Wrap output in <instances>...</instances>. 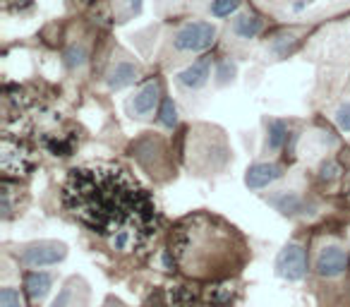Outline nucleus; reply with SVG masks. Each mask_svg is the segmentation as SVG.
I'll return each mask as SVG.
<instances>
[{
  "label": "nucleus",
  "mask_w": 350,
  "mask_h": 307,
  "mask_svg": "<svg viewBox=\"0 0 350 307\" xmlns=\"http://www.w3.org/2000/svg\"><path fill=\"white\" fill-rule=\"evenodd\" d=\"M159 98H161V82L159 79H151L144 87L137 89L135 96L127 101V111H130L132 118H146L156 108Z\"/></svg>",
  "instance_id": "nucleus-7"
},
{
  "label": "nucleus",
  "mask_w": 350,
  "mask_h": 307,
  "mask_svg": "<svg viewBox=\"0 0 350 307\" xmlns=\"http://www.w3.org/2000/svg\"><path fill=\"white\" fill-rule=\"evenodd\" d=\"M350 264L348 250L340 248V245H324L317 254L314 269L321 278H338L340 273H345Z\"/></svg>",
  "instance_id": "nucleus-6"
},
{
  "label": "nucleus",
  "mask_w": 350,
  "mask_h": 307,
  "mask_svg": "<svg viewBox=\"0 0 350 307\" xmlns=\"http://www.w3.org/2000/svg\"><path fill=\"white\" fill-rule=\"evenodd\" d=\"M293 10H295V12L305 10V3H295V5H293Z\"/></svg>",
  "instance_id": "nucleus-27"
},
{
  "label": "nucleus",
  "mask_w": 350,
  "mask_h": 307,
  "mask_svg": "<svg viewBox=\"0 0 350 307\" xmlns=\"http://www.w3.org/2000/svg\"><path fill=\"white\" fill-rule=\"evenodd\" d=\"M216 41V27L211 22H190L173 36V46L183 53H202Z\"/></svg>",
  "instance_id": "nucleus-3"
},
{
  "label": "nucleus",
  "mask_w": 350,
  "mask_h": 307,
  "mask_svg": "<svg viewBox=\"0 0 350 307\" xmlns=\"http://www.w3.org/2000/svg\"><path fill=\"white\" fill-rule=\"evenodd\" d=\"M63 206L120 254L146 250L161 226L151 192L125 168L111 163L70 171L63 185Z\"/></svg>",
  "instance_id": "nucleus-1"
},
{
  "label": "nucleus",
  "mask_w": 350,
  "mask_h": 307,
  "mask_svg": "<svg viewBox=\"0 0 350 307\" xmlns=\"http://www.w3.org/2000/svg\"><path fill=\"white\" fill-rule=\"evenodd\" d=\"M211 77V60L209 58H202L197 63H192L190 68L180 70V72L175 75V82L180 84L183 89H190V92H197L202 89Z\"/></svg>",
  "instance_id": "nucleus-9"
},
{
  "label": "nucleus",
  "mask_w": 350,
  "mask_h": 307,
  "mask_svg": "<svg viewBox=\"0 0 350 307\" xmlns=\"http://www.w3.org/2000/svg\"><path fill=\"white\" fill-rule=\"evenodd\" d=\"M127 8H130L132 12H139L142 10V0H127Z\"/></svg>",
  "instance_id": "nucleus-26"
},
{
  "label": "nucleus",
  "mask_w": 350,
  "mask_h": 307,
  "mask_svg": "<svg viewBox=\"0 0 350 307\" xmlns=\"http://www.w3.org/2000/svg\"><path fill=\"white\" fill-rule=\"evenodd\" d=\"M276 273L283 281L297 283L307 273V254L300 243H288L276 257Z\"/></svg>",
  "instance_id": "nucleus-4"
},
{
  "label": "nucleus",
  "mask_w": 350,
  "mask_h": 307,
  "mask_svg": "<svg viewBox=\"0 0 350 307\" xmlns=\"http://www.w3.org/2000/svg\"><path fill=\"white\" fill-rule=\"evenodd\" d=\"M31 5V0H5L8 10H27Z\"/></svg>",
  "instance_id": "nucleus-24"
},
{
  "label": "nucleus",
  "mask_w": 350,
  "mask_h": 307,
  "mask_svg": "<svg viewBox=\"0 0 350 307\" xmlns=\"http://www.w3.org/2000/svg\"><path fill=\"white\" fill-rule=\"evenodd\" d=\"M293 49H295V36H291V34H288V36H278V39L271 44V51L276 55H281V58L291 53Z\"/></svg>",
  "instance_id": "nucleus-21"
},
{
  "label": "nucleus",
  "mask_w": 350,
  "mask_h": 307,
  "mask_svg": "<svg viewBox=\"0 0 350 307\" xmlns=\"http://www.w3.org/2000/svg\"><path fill=\"white\" fill-rule=\"evenodd\" d=\"M240 0H214L211 3V12L214 17H230L235 10H238Z\"/></svg>",
  "instance_id": "nucleus-19"
},
{
  "label": "nucleus",
  "mask_w": 350,
  "mask_h": 307,
  "mask_svg": "<svg viewBox=\"0 0 350 307\" xmlns=\"http://www.w3.org/2000/svg\"><path fill=\"white\" fill-rule=\"evenodd\" d=\"M51 286H53V276L46 271H29L25 276V291L29 295V300L34 302H41L46 295L51 293Z\"/></svg>",
  "instance_id": "nucleus-10"
},
{
  "label": "nucleus",
  "mask_w": 350,
  "mask_h": 307,
  "mask_svg": "<svg viewBox=\"0 0 350 307\" xmlns=\"http://www.w3.org/2000/svg\"><path fill=\"white\" fill-rule=\"evenodd\" d=\"M68 257V248L63 243H53V240H44V243H34L27 245L22 250L20 259L22 264L31 269H44V267H53V264L63 262Z\"/></svg>",
  "instance_id": "nucleus-5"
},
{
  "label": "nucleus",
  "mask_w": 350,
  "mask_h": 307,
  "mask_svg": "<svg viewBox=\"0 0 350 307\" xmlns=\"http://www.w3.org/2000/svg\"><path fill=\"white\" fill-rule=\"evenodd\" d=\"M283 178V166L278 163H252L245 171V185L250 190H264Z\"/></svg>",
  "instance_id": "nucleus-8"
},
{
  "label": "nucleus",
  "mask_w": 350,
  "mask_h": 307,
  "mask_svg": "<svg viewBox=\"0 0 350 307\" xmlns=\"http://www.w3.org/2000/svg\"><path fill=\"white\" fill-rule=\"evenodd\" d=\"M334 120H336V125H338L343 132H350V101L340 103V106L336 108Z\"/></svg>",
  "instance_id": "nucleus-22"
},
{
  "label": "nucleus",
  "mask_w": 350,
  "mask_h": 307,
  "mask_svg": "<svg viewBox=\"0 0 350 307\" xmlns=\"http://www.w3.org/2000/svg\"><path fill=\"white\" fill-rule=\"evenodd\" d=\"M235 72H238V65H235L233 60H221L219 68H216V82H219V84L233 82Z\"/></svg>",
  "instance_id": "nucleus-18"
},
{
  "label": "nucleus",
  "mask_w": 350,
  "mask_h": 307,
  "mask_svg": "<svg viewBox=\"0 0 350 307\" xmlns=\"http://www.w3.org/2000/svg\"><path fill=\"white\" fill-rule=\"evenodd\" d=\"M68 302H70V288H63V293L55 297L51 307H68Z\"/></svg>",
  "instance_id": "nucleus-25"
},
{
  "label": "nucleus",
  "mask_w": 350,
  "mask_h": 307,
  "mask_svg": "<svg viewBox=\"0 0 350 307\" xmlns=\"http://www.w3.org/2000/svg\"><path fill=\"white\" fill-rule=\"evenodd\" d=\"M137 75H139L137 65L135 63H127V60H122V63H118L116 68H113L111 72H108L106 84H108V89L118 92V89H125V87H130V84H135Z\"/></svg>",
  "instance_id": "nucleus-11"
},
{
  "label": "nucleus",
  "mask_w": 350,
  "mask_h": 307,
  "mask_svg": "<svg viewBox=\"0 0 350 307\" xmlns=\"http://www.w3.org/2000/svg\"><path fill=\"white\" fill-rule=\"evenodd\" d=\"M79 3H92V0H79Z\"/></svg>",
  "instance_id": "nucleus-28"
},
{
  "label": "nucleus",
  "mask_w": 350,
  "mask_h": 307,
  "mask_svg": "<svg viewBox=\"0 0 350 307\" xmlns=\"http://www.w3.org/2000/svg\"><path fill=\"white\" fill-rule=\"evenodd\" d=\"M0 168H3L5 178H25L34 168L29 149L12 132H5L3 142H0Z\"/></svg>",
  "instance_id": "nucleus-2"
},
{
  "label": "nucleus",
  "mask_w": 350,
  "mask_h": 307,
  "mask_svg": "<svg viewBox=\"0 0 350 307\" xmlns=\"http://www.w3.org/2000/svg\"><path fill=\"white\" fill-rule=\"evenodd\" d=\"M269 204L276 211H281L283 216H295L305 209V202H302V197L295 195V192H278V195L269 197Z\"/></svg>",
  "instance_id": "nucleus-12"
},
{
  "label": "nucleus",
  "mask_w": 350,
  "mask_h": 307,
  "mask_svg": "<svg viewBox=\"0 0 350 307\" xmlns=\"http://www.w3.org/2000/svg\"><path fill=\"white\" fill-rule=\"evenodd\" d=\"M63 63L68 65L70 70L82 68V65L87 63V51H84L82 46H70V49L63 53Z\"/></svg>",
  "instance_id": "nucleus-17"
},
{
  "label": "nucleus",
  "mask_w": 350,
  "mask_h": 307,
  "mask_svg": "<svg viewBox=\"0 0 350 307\" xmlns=\"http://www.w3.org/2000/svg\"><path fill=\"white\" fill-rule=\"evenodd\" d=\"M233 31L240 39H254V36L262 31V20L254 15H240L233 25Z\"/></svg>",
  "instance_id": "nucleus-14"
},
{
  "label": "nucleus",
  "mask_w": 350,
  "mask_h": 307,
  "mask_svg": "<svg viewBox=\"0 0 350 307\" xmlns=\"http://www.w3.org/2000/svg\"><path fill=\"white\" fill-rule=\"evenodd\" d=\"M338 176H340V166L336 161H324V163H321V168H319V181L334 183Z\"/></svg>",
  "instance_id": "nucleus-23"
},
{
  "label": "nucleus",
  "mask_w": 350,
  "mask_h": 307,
  "mask_svg": "<svg viewBox=\"0 0 350 307\" xmlns=\"http://www.w3.org/2000/svg\"><path fill=\"white\" fill-rule=\"evenodd\" d=\"M288 142V125L283 120H269L267 125V149L278 151Z\"/></svg>",
  "instance_id": "nucleus-13"
},
{
  "label": "nucleus",
  "mask_w": 350,
  "mask_h": 307,
  "mask_svg": "<svg viewBox=\"0 0 350 307\" xmlns=\"http://www.w3.org/2000/svg\"><path fill=\"white\" fill-rule=\"evenodd\" d=\"M44 144H46V149L53 154V157H70V154H72L75 142L72 139H55V137H46Z\"/></svg>",
  "instance_id": "nucleus-16"
},
{
  "label": "nucleus",
  "mask_w": 350,
  "mask_h": 307,
  "mask_svg": "<svg viewBox=\"0 0 350 307\" xmlns=\"http://www.w3.org/2000/svg\"><path fill=\"white\" fill-rule=\"evenodd\" d=\"M0 307H25V300H22L20 291H15V288H3V291H0Z\"/></svg>",
  "instance_id": "nucleus-20"
},
{
  "label": "nucleus",
  "mask_w": 350,
  "mask_h": 307,
  "mask_svg": "<svg viewBox=\"0 0 350 307\" xmlns=\"http://www.w3.org/2000/svg\"><path fill=\"white\" fill-rule=\"evenodd\" d=\"M159 122L168 130H173L178 125V106L170 96L161 98V106H159Z\"/></svg>",
  "instance_id": "nucleus-15"
}]
</instances>
